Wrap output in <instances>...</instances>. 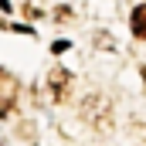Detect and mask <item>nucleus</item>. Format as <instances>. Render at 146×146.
<instances>
[{
    "label": "nucleus",
    "instance_id": "obj_1",
    "mask_svg": "<svg viewBox=\"0 0 146 146\" xmlns=\"http://www.w3.org/2000/svg\"><path fill=\"white\" fill-rule=\"evenodd\" d=\"M133 34L146 41V3H139L136 10H133Z\"/></svg>",
    "mask_w": 146,
    "mask_h": 146
},
{
    "label": "nucleus",
    "instance_id": "obj_2",
    "mask_svg": "<svg viewBox=\"0 0 146 146\" xmlns=\"http://www.w3.org/2000/svg\"><path fill=\"white\" fill-rule=\"evenodd\" d=\"M51 82H54V95L61 99V88L68 85V75H65V72H54V75H51Z\"/></svg>",
    "mask_w": 146,
    "mask_h": 146
},
{
    "label": "nucleus",
    "instance_id": "obj_3",
    "mask_svg": "<svg viewBox=\"0 0 146 146\" xmlns=\"http://www.w3.org/2000/svg\"><path fill=\"white\" fill-rule=\"evenodd\" d=\"M51 51H54V54H61V51H68V41H54V44H51Z\"/></svg>",
    "mask_w": 146,
    "mask_h": 146
}]
</instances>
